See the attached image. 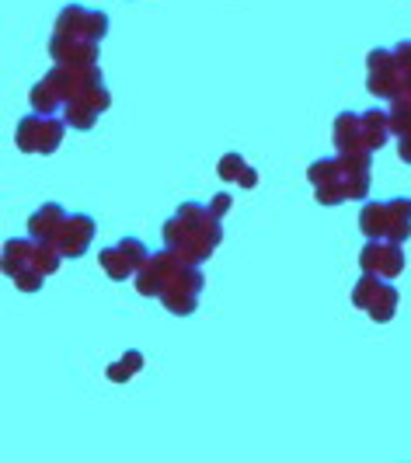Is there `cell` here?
<instances>
[{"label":"cell","instance_id":"obj_1","mask_svg":"<svg viewBox=\"0 0 411 463\" xmlns=\"http://www.w3.org/2000/svg\"><path fill=\"white\" fill-rule=\"evenodd\" d=\"M112 105L105 77L98 63L94 67H56L49 70L46 77L32 88V109L35 112H63L60 118H67L70 129H94V122L101 118V112Z\"/></svg>","mask_w":411,"mask_h":463},{"label":"cell","instance_id":"obj_2","mask_svg":"<svg viewBox=\"0 0 411 463\" xmlns=\"http://www.w3.org/2000/svg\"><path fill=\"white\" fill-rule=\"evenodd\" d=\"M203 269L199 265H188L175 251H154V255L143 261V269L137 272V293L139 297H154L164 303L167 314L175 317H188L199 297H203Z\"/></svg>","mask_w":411,"mask_h":463},{"label":"cell","instance_id":"obj_3","mask_svg":"<svg viewBox=\"0 0 411 463\" xmlns=\"http://www.w3.org/2000/svg\"><path fill=\"white\" fill-rule=\"evenodd\" d=\"M109 35V14L84 4H67L56 18V32L49 39V56L60 67H94L98 46Z\"/></svg>","mask_w":411,"mask_h":463},{"label":"cell","instance_id":"obj_4","mask_svg":"<svg viewBox=\"0 0 411 463\" xmlns=\"http://www.w3.org/2000/svg\"><path fill=\"white\" fill-rule=\"evenodd\" d=\"M220 213L203 203H182L178 213L164 223V248L188 261V265H203L206 258H213V251L224 241V227H220Z\"/></svg>","mask_w":411,"mask_h":463},{"label":"cell","instance_id":"obj_5","mask_svg":"<svg viewBox=\"0 0 411 463\" xmlns=\"http://www.w3.org/2000/svg\"><path fill=\"white\" fill-rule=\"evenodd\" d=\"M373 164L369 157L356 154H339V157H324L307 167V182L314 185L320 206H339L349 199H366L369 182H373Z\"/></svg>","mask_w":411,"mask_h":463},{"label":"cell","instance_id":"obj_6","mask_svg":"<svg viewBox=\"0 0 411 463\" xmlns=\"http://www.w3.org/2000/svg\"><path fill=\"white\" fill-rule=\"evenodd\" d=\"M63 255H56L49 244L35 237H14L4 244V276L11 279L22 293H39L46 279L60 269Z\"/></svg>","mask_w":411,"mask_h":463},{"label":"cell","instance_id":"obj_7","mask_svg":"<svg viewBox=\"0 0 411 463\" xmlns=\"http://www.w3.org/2000/svg\"><path fill=\"white\" fill-rule=\"evenodd\" d=\"M366 88L384 98L397 101L411 94V39L397 43L394 49H373L366 56Z\"/></svg>","mask_w":411,"mask_h":463},{"label":"cell","instance_id":"obj_8","mask_svg":"<svg viewBox=\"0 0 411 463\" xmlns=\"http://www.w3.org/2000/svg\"><path fill=\"white\" fill-rule=\"evenodd\" d=\"M390 137V116L384 109L369 112H342L335 118V146L339 154H356V157H373Z\"/></svg>","mask_w":411,"mask_h":463},{"label":"cell","instance_id":"obj_9","mask_svg":"<svg viewBox=\"0 0 411 463\" xmlns=\"http://www.w3.org/2000/svg\"><path fill=\"white\" fill-rule=\"evenodd\" d=\"M359 231L366 241H394L405 244L411 237V199H384V203H363L359 209Z\"/></svg>","mask_w":411,"mask_h":463},{"label":"cell","instance_id":"obj_10","mask_svg":"<svg viewBox=\"0 0 411 463\" xmlns=\"http://www.w3.org/2000/svg\"><path fill=\"white\" fill-rule=\"evenodd\" d=\"M63 133H67V118L49 116V112H32L18 122L14 129V143L22 154H56L60 143H63Z\"/></svg>","mask_w":411,"mask_h":463},{"label":"cell","instance_id":"obj_11","mask_svg":"<svg viewBox=\"0 0 411 463\" xmlns=\"http://www.w3.org/2000/svg\"><path fill=\"white\" fill-rule=\"evenodd\" d=\"M352 303L363 310L369 321L387 325L397 314V289L390 286V279H377L363 272V279L352 286Z\"/></svg>","mask_w":411,"mask_h":463},{"label":"cell","instance_id":"obj_12","mask_svg":"<svg viewBox=\"0 0 411 463\" xmlns=\"http://www.w3.org/2000/svg\"><path fill=\"white\" fill-rule=\"evenodd\" d=\"M154 255V251H147V244L139 241V237H122L119 244H109L98 261H101V269H105V276L109 279H129L137 276L139 269H143V261Z\"/></svg>","mask_w":411,"mask_h":463},{"label":"cell","instance_id":"obj_13","mask_svg":"<svg viewBox=\"0 0 411 463\" xmlns=\"http://www.w3.org/2000/svg\"><path fill=\"white\" fill-rule=\"evenodd\" d=\"M94 231H98L94 216L70 213L67 220H63V227H60V233H56V241H53V251L63 258H84L94 241Z\"/></svg>","mask_w":411,"mask_h":463},{"label":"cell","instance_id":"obj_14","mask_svg":"<svg viewBox=\"0 0 411 463\" xmlns=\"http://www.w3.org/2000/svg\"><path fill=\"white\" fill-rule=\"evenodd\" d=\"M366 276L377 279H397L405 272V251L394 241H366L363 255H359Z\"/></svg>","mask_w":411,"mask_h":463},{"label":"cell","instance_id":"obj_15","mask_svg":"<svg viewBox=\"0 0 411 463\" xmlns=\"http://www.w3.org/2000/svg\"><path fill=\"white\" fill-rule=\"evenodd\" d=\"M70 213L63 206H56V203H46V206H39L32 213V220H28V233L35 237V241H43L53 248V241H56V233L63 227V220H67Z\"/></svg>","mask_w":411,"mask_h":463},{"label":"cell","instance_id":"obj_16","mask_svg":"<svg viewBox=\"0 0 411 463\" xmlns=\"http://www.w3.org/2000/svg\"><path fill=\"white\" fill-rule=\"evenodd\" d=\"M387 116H390V133L397 137V154H401V161L411 164V94L390 101Z\"/></svg>","mask_w":411,"mask_h":463},{"label":"cell","instance_id":"obj_17","mask_svg":"<svg viewBox=\"0 0 411 463\" xmlns=\"http://www.w3.org/2000/svg\"><path fill=\"white\" fill-rule=\"evenodd\" d=\"M216 171H220V178H224V182H237L241 188L258 185V171H254L252 164H244V157H241V154H224Z\"/></svg>","mask_w":411,"mask_h":463},{"label":"cell","instance_id":"obj_18","mask_svg":"<svg viewBox=\"0 0 411 463\" xmlns=\"http://www.w3.org/2000/svg\"><path fill=\"white\" fill-rule=\"evenodd\" d=\"M139 366H143V352L129 348V352H126L119 363H112V366H109V380H112V383H126L129 376H137Z\"/></svg>","mask_w":411,"mask_h":463}]
</instances>
